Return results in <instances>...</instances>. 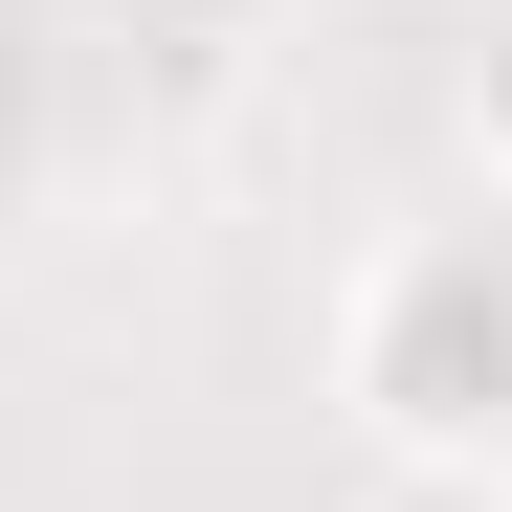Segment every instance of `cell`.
Masks as SVG:
<instances>
[{
  "label": "cell",
  "instance_id": "cell-1",
  "mask_svg": "<svg viewBox=\"0 0 512 512\" xmlns=\"http://www.w3.org/2000/svg\"><path fill=\"white\" fill-rule=\"evenodd\" d=\"M334 423L423 490H512V201L379 223L334 268Z\"/></svg>",
  "mask_w": 512,
  "mask_h": 512
},
{
  "label": "cell",
  "instance_id": "cell-2",
  "mask_svg": "<svg viewBox=\"0 0 512 512\" xmlns=\"http://www.w3.org/2000/svg\"><path fill=\"white\" fill-rule=\"evenodd\" d=\"M468 156H490V201H512V0H468Z\"/></svg>",
  "mask_w": 512,
  "mask_h": 512
}]
</instances>
